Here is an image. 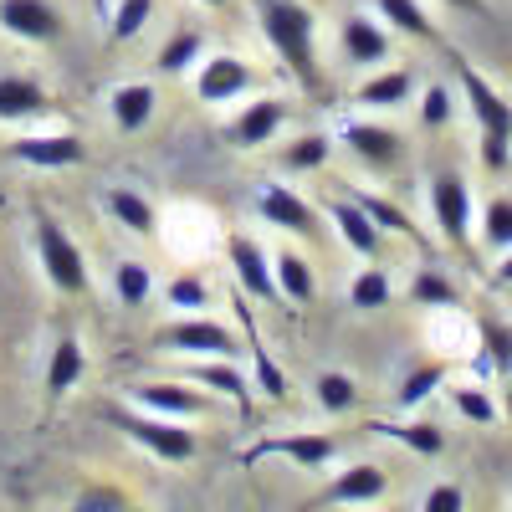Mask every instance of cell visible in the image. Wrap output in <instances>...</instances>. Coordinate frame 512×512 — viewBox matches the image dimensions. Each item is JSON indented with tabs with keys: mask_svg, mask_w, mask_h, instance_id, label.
Returning <instances> with one entry per match:
<instances>
[{
	"mask_svg": "<svg viewBox=\"0 0 512 512\" xmlns=\"http://www.w3.org/2000/svg\"><path fill=\"white\" fill-rule=\"evenodd\" d=\"M113 425L128 436V441H139L144 451H154L159 461H190L200 451V441L185 431L180 420H164V415H128V410H113Z\"/></svg>",
	"mask_w": 512,
	"mask_h": 512,
	"instance_id": "obj_3",
	"label": "cell"
},
{
	"mask_svg": "<svg viewBox=\"0 0 512 512\" xmlns=\"http://www.w3.org/2000/svg\"><path fill=\"white\" fill-rule=\"evenodd\" d=\"M451 400H456V410H461L466 420H477V425H492V420L502 415V405H497L487 390H477V384H461V390H451Z\"/></svg>",
	"mask_w": 512,
	"mask_h": 512,
	"instance_id": "obj_42",
	"label": "cell"
},
{
	"mask_svg": "<svg viewBox=\"0 0 512 512\" xmlns=\"http://www.w3.org/2000/svg\"><path fill=\"white\" fill-rule=\"evenodd\" d=\"M251 364H256V384L267 390V400H287V374L277 369V359H272L262 344L251 349Z\"/></svg>",
	"mask_w": 512,
	"mask_h": 512,
	"instance_id": "obj_44",
	"label": "cell"
},
{
	"mask_svg": "<svg viewBox=\"0 0 512 512\" xmlns=\"http://www.w3.org/2000/svg\"><path fill=\"white\" fill-rule=\"evenodd\" d=\"M272 272H277V292L287 297V303L308 308L313 297H318V277H313V267H308L297 251H277V256H272Z\"/></svg>",
	"mask_w": 512,
	"mask_h": 512,
	"instance_id": "obj_25",
	"label": "cell"
},
{
	"mask_svg": "<svg viewBox=\"0 0 512 512\" xmlns=\"http://www.w3.org/2000/svg\"><path fill=\"white\" fill-rule=\"evenodd\" d=\"M77 512H123V502H118L113 492H88Z\"/></svg>",
	"mask_w": 512,
	"mask_h": 512,
	"instance_id": "obj_46",
	"label": "cell"
},
{
	"mask_svg": "<svg viewBox=\"0 0 512 512\" xmlns=\"http://www.w3.org/2000/svg\"><path fill=\"white\" fill-rule=\"evenodd\" d=\"M36 256H41V272L62 297H82L88 292V256L77 251V241L67 236V226L47 210H36Z\"/></svg>",
	"mask_w": 512,
	"mask_h": 512,
	"instance_id": "obj_2",
	"label": "cell"
},
{
	"mask_svg": "<svg viewBox=\"0 0 512 512\" xmlns=\"http://www.w3.org/2000/svg\"><path fill=\"white\" fill-rule=\"evenodd\" d=\"M205 62V31H175L159 47V57H154V72L159 77H185V72H195Z\"/></svg>",
	"mask_w": 512,
	"mask_h": 512,
	"instance_id": "obj_26",
	"label": "cell"
},
{
	"mask_svg": "<svg viewBox=\"0 0 512 512\" xmlns=\"http://www.w3.org/2000/svg\"><path fill=\"white\" fill-rule=\"evenodd\" d=\"M384 487H390V477H384L379 466L359 461V466H349V472H338V477L328 482L323 502H349V507H354V502H379Z\"/></svg>",
	"mask_w": 512,
	"mask_h": 512,
	"instance_id": "obj_23",
	"label": "cell"
},
{
	"mask_svg": "<svg viewBox=\"0 0 512 512\" xmlns=\"http://www.w3.org/2000/svg\"><path fill=\"white\" fill-rule=\"evenodd\" d=\"M62 11L52 0H0V31L26 41V47H47L62 36Z\"/></svg>",
	"mask_w": 512,
	"mask_h": 512,
	"instance_id": "obj_7",
	"label": "cell"
},
{
	"mask_svg": "<svg viewBox=\"0 0 512 512\" xmlns=\"http://www.w3.org/2000/svg\"><path fill=\"white\" fill-rule=\"evenodd\" d=\"M410 297H415V303L420 308H461V287L441 272V267H420L415 277H410Z\"/></svg>",
	"mask_w": 512,
	"mask_h": 512,
	"instance_id": "obj_30",
	"label": "cell"
},
{
	"mask_svg": "<svg viewBox=\"0 0 512 512\" xmlns=\"http://www.w3.org/2000/svg\"><path fill=\"white\" fill-rule=\"evenodd\" d=\"M451 62H456L461 98H466V108H472V118H477V134H502V139H512V103H507L466 57H451Z\"/></svg>",
	"mask_w": 512,
	"mask_h": 512,
	"instance_id": "obj_5",
	"label": "cell"
},
{
	"mask_svg": "<svg viewBox=\"0 0 512 512\" xmlns=\"http://www.w3.org/2000/svg\"><path fill=\"white\" fill-rule=\"evenodd\" d=\"M338 47H344V57L354 67H384L390 52H395V41H390V26H384L379 16L354 11V16L338 21Z\"/></svg>",
	"mask_w": 512,
	"mask_h": 512,
	"instance_id": "obj_9",
	"label": "cell"
},
{
	"mask_svg": "<svg viewBox=\"0 0 512 512\" xmlns=\"http://www.w3.org/2000/svg\"><path fill=\"white\" fill-rule=\"evenodd\" d=\"M159 231H164L169 251H180V256H200V251L216 246V221H210L205 210H195V205L169 210V216L159 221Z\"/></svg>",
	"mask_w": 512,
	"mask_h": 512,
	"instance_id": "obj_20",
	"label": "cell"
},
{
	"mask_svg": "<svg viewBox=\"0 0 512 512\" xmlns=\"http://www.w3.org/2000/svg\"><path fill=\"white\" fill-rule=\"evenodd\" d=\"M251 82H256V72L241 57L221 52V57H205L195 67V98L210 103V108H221V103H236L241 93H251Z\"/></svg>",
	"mask_w": 512,
	"mask_h": 512,
	"instance_id": "obj_11",
	"label": "cell"
},
{
	"mask_svg": "<svg viewBox=\"0 0 512 512\" xmlns=\"http://www.w3.org/2000/svg\"><path fill=\"white\" fill-rule=\"evenodd\" d=\"M313 395H318V405H323L328 415H349V410H354V400H359V384H354L349 374L328 369V374H318Z\"/></svg>",
	"mask_w": 512,
	"mask_h": 512,
	"instance_id": "obj_37",
	"label": "cell"
},
{
	"mask_svg": "<svg viewBox=\"0 0 512 512\" xmlns=\"http://www.w3.org/2000/svg\"><path fill=\"white\" fill-rule=\"evenodd\" d=\"M256 216L277 231H287V236H313L318 231V210L308 205V195H297L292 185H277V180L256 190Z\"/></svg>",
	"mask_w": 512,
	"mask_h": 512,
	"instance_id": "obj_8",
	"label": "cell"
},
{
	"mask_svg": "<svg viewBox=\"0 0 512 512\" xmlns=\"http://www.w3.org/2000/svg\"><path fill=\"white\" fill-rule=\"evenodd\" d=\"M354 200H359V210H364V216L379 226V231H400V236H410V241H420V231H415V221L405 216V210L400 205H390V200H379L374 190H349Z\"/></svg>",
	"mask_w": 512,
	"mask_h": 512,
	"instance_id": "obj_33",
	"label": "cell"
},
{
	"mask_svg": "<svg viewBox=\"0 0 512 512\" xmlns=\"http://www.w3.org/2000/svg\"><path fill=\"white\" fill-rule=\"evenodd\" d=\"M164 297H169V308H175V313H205L210 308V287L200 277H175L164 287Z\"/></svg>",
	"mask_w": 512,
	"mask_h": 512,
	"instance_id": "obj_41",
	"label": "cell"
},
{
	"mask_svg": "<svg viewBox=\"0 0 512 512\" xmlns=\"http://www.w3.org/2000/svg\"><path fill=\"white\" fill-rule=\"evenodd\" d=\"M98 11H103V0H98Z\"/></svg>",
	"mask_w": 512,
	"mask_h": 512,
	"instance_id": "obj_51",
	"label": "cell"
},
{
	"mask_svg": "<svg viewBox=\"0 0 512 512\" xmlns=\"http://www.w3.org/2000/svg\"><path fill=\"white\" fill-rule=\"evenodd\" d=\"M420 512H466V492H461L456 482H441V487H431V492H425Z\"/></svg>",
	"mask_w": 512,
	"mask_h": 512,
	"instance_id": "obj_45",
	"label": "cell"
},
{
	"mask_svg": "<svg viewBox=\"0 0 512 512\" xmlns=\"http://www.w3.org/2000/svg\"><path fill=\"white\" fill-rule=\"evenodd\" d=\"M159 344L175 349V354H200V359H236L241 354V338L226 323L200 318V313H185L180 323H169L159 333Z\"/></svg>",
	"mask_w": 512,
	"mask_h": 512,
	"instance_id": "obj_4",
	"label": "cell"
},
{
	"mask_svg": "<svg viewBox=\"0 0 512 512\" xmlns=\"http://www.w3.org/2000/svg\"><path fill=\"white\" fill-rule=\"evenodd\" d=\"M431 221L446 236V246L472 241V190L461 175H436L431 180Z\"/></svg>",
	"mask_w": 512,
	"mask_h": 512,
	"instance_id": "obj_6",
	"label": "cell"
},
{
	"mask_svg": "<svg viewBox=\"0 0 512 512\" xmlns=\"http://www.w3.org/2000/svg\"><path fill=\"white\" fill-rule=\"evenodd\" d=\"M256 21H262V36L277 52V62L303 88H318V16H313V6H303V0H256Z\"/></svg>",
	"mask_w": 512,
	"mask_h": 512,
	"instance_id": "obj_1",
	"label": "cell"
},
{
	"mask_svg": "<svg viewBox=\"0 0 512 512\" xmlns=\"http://www.w3.org/2000/svg\"><path fill=\"white\" fill-rule=\"evenodd\" d=\"M282 123H287V103L282 98H251L231 123H226V144L231 149H262L282 134Z\"/></svg>",
	"mask_w": 512,
	"mask_h": 512,
	"instance_id": "obj_12",
	"label": "cell"
},
{
	"mask_svg": "<svg viewBox=\"0 0 512 512\" xmlns=\"http://www.w3.org/2000/svg\"><path fill=\"white\" fill-rule=\"evenodd\" d=\"M82 369H88V354H82V344H77V338H57V349H52V359H47V395L62 400L67 390H77Z\"/></svg>",
	"mask_w": 512,
	"mask_h": 512,
	"instance_id": "obj_27",
	"label": "cell"
},
{
	"mask_svg": "<svg viewBox=\"0 0 512 512\" xmlns=\"http://www.w3.org/2000/svg\"><path fill=\"white\" fill-rule=\"evenodd\" d=\"M103 205H108V216H113L123 231H134V236H154V231H159V210H154V200H149L144 190H134V185H113V190H103Z\"/></svg>",
	"mask_w": 512,
	"mask_h": 512,
	"instance_id": "obj_21",
	"label": "cell"
},
{
	"mask_svg": "<svg viewBox=\"0 0 512 512\" xmlns=\"http://www.w3.org/2000/svg\"><path fill=\"white\" fill-rule=\"evenodd\" d=\"M497 282L512 287V251H502V262H497Z\"/></svg>",
	"mask_w": 512,
	"mask_h": 512,
	"instance_id": "obj_47",
	"label": "cell"
},
{
	"mask_svg": "<svg viewBox=\"0 0 512 512\" xmlns=\"http://www.w3.org/2000/svg\"><path fill=\"white\" fill-rule=\"evenodd\" d=\"M190 379L200 384V390H216V395L236 400V405H241V415L251 410V384H246V374H241L231 359H200V364L190 369Z\"/></svg>",
	"mask_w": 512,
	"mask_h": 512,
	"instance_id": "obj_24",
	"label": "cell"
},
{
	"mask_svg": "<svg viewBox=\"0 0 512 512\" xmlns=\"http://www.w3.org/2000/svg\"><path fill=\"white\" fill-rule=\"evenodd\" d=\"M149 16H154V0H118V6L108 11V36L123 47V41H134L149 26Z\"/></svg>",
	"mask_w": 512,
	"mask_h": 512,
	"instance_id": "obj_38",
	"label": "cell"
},
{
	"mask_svg": "<svg viewBox=\"0 0 512 512\" xmlns=\"http://www.w3.org/2000/svg\"><path fill=\"white\" fill-rule=\"evenodd\" d=\"M477 333H482V374H507L512 379V328L497 318V313H487L482 323H477Z\"/></svg>",
	"mask_w": 512,
	"mask_h": 512,
	"instance_id": "obj_29",
	"label": "cell"
},
{
	"mask_svg": "<svg viewBox=\"0 0 512 512\" xmlns=\"http://www.w3.org/2000/svg\"><path fill=\"white\" fill-rule=\"evenodd\" d=\"M328 134H303V139H292L282 149V169H292V175H308V169H323L328 164Z\"/></svg>",
	"mask_w": 512,
	"mask_h": 512,
	"instance_id": "obj_39",
	"label": "cell"
},
{
	"mask_svg": "<svg viewBox=\"0 0 512 512\" xmlns=\"http://www.w3.org/2000/svg\"><path fill=\"white\" fill-rule=\"evenodd\" d=\"M451 118H456V98H451V88H446V82H431V88L420 93V123L431 128V134H441Z\"/></svg>",
	"mask_w": 512,
	"mask_h": 512,
	"instance_id": "obj_40",
	"label": "cell"
},
{
	"mask_svg": "<svg viewBox=\"0 0 512 512\" xmlns=\"http://www.w3.org/2000/svg\"><path fill=\"white\" fill-rule=\"evenodd\" d=\"M128 400H134L139 410H149V415H164V420H190V415H205L210 410V400L195 390V384H134L128 390Z\"/></svg>",
	"mask_w": 512,
	"mask_h": 512,
	"instance_id": "obj_14",
	"label": "cell"
},
{
	"mask_svg": "<svg viewBox=\"0 0 512 512\" xmlns=\"http://www.w3.org/2000/svg\"><path fill=\"white\" fill-rule=\"evenodd\" d=\"M446 384V364H420V369H410L405 379H400V395H395V405L400 410H415V405H425L436 390Z\"/></svg>",
	"mask_w": 512,
	"mask_h": 512,
	"instance_id": "obj_36",
	"label": "cell"
},
{
	"mask_svg": "<svg viewBox=\"0 0 512 512\" xmlns=\"http://www.w3.org/2000/svg\"><path fill=\"white\" fill-rule=\"evenodd\" d=\"M52 93L26 72H0V123H26V118H47Z\"/></svg>",
	"mask_w": 512,
	"mask_h": 512,
	"instance_id": "obj_16",
	"label": "cell"
},
{
	"mask_svg": "<svg viewBox=\"0 0 512 512\" xmlns=\"http://www.w3.org/2000/svg\"><path fill=\"white\" fill-rule=\"evenodd\" d=\"M154 108H159L154 82H118V88L108 93V118H113L118 134H139V128H149Z\"/></svg>",
	"mask_w": 512,
	"mask_h": 512,
	"instance_id": "obj_17",
	"label": "cell"
},
{
	"mask_svg": "<svg viewBox=\"0 0 512 512\" xmlns=\"http://www.w3.org/2000/svg\"><path fill=\"white\" fill-rule=\"evenodd\" d=\"M379 436H390V441H400V446H410L415 456H441L446 451V436L436 431V425H425V420H415V425H374Z\"/></svg>",
	"mask_w": 512,
	"mask_h": 512,
	"instance_id": "obj_35",
	"label": "cell"
},
{
	"mask_svg": "<svg viewBox=\"0 0 512 512\" xmlns=\"http://www.w3.org/2000/svg\"><path fill=\"white\" fill-rule=\"evenodd\" d=\"M328 221H333V231L344 236V246L354 251V256H364V262H374L379 256V246H384V231L359 210V200L349 195V200H328Z\"/></svg>",
	"mask_w": 512,
	"mask_h": 512,
	"instance_id": "obj_18",
	"label": "cell"
},
{
	"mask_svg": "<svg viewBox=\"0 0 512 512\" xmlns=\"http://www.w3.org/2000/svg\"><path fill=\"white\" fill-rule=\"evenodd\" d=\"M390 297H395V287H390V272H384V267H364V272L349 282V303H354L359 313L390 308Z\"/></svg>",
	"mask_w": 512,
	"mask_h": 512,
	"instance_id": "obj_32",
	"label": "cell"
},
{
	"mask_svg": "<svg viewBox=\"0 0 512 512\" xmlns=\"http://www.w3.org/2000/svg\"><path fill=\"white\" fill-rule=\"evenodd\" d=\"M226 251H231V272H236V287L246 292V297H256V303H277V272H272V262H267V251H262V241L256 236H231L226 241Z\"/></svg>",
	"mask_w": 512,
	"mask_h": 512,
	"instance_id": "obj_10",
	"label": "cell"
},
{
	"mask_svg": "<svg viewBox=\"0 0 512 512\" xmlns=\"http://www.w3.org/2000/svg\"><path fill=\"white\" fill-rule=\"evenodd\" d=\"M11 159H21L31 169H72L88 159V149H82L77 134H26L11 144Z\"/></svg>",
	"mask_w": 512,
	"mask_h": 512,
	"instance_id": "obj_15",
	"label": "cell"
},
{
	"mask_svg": "<svg viewBox=\"0 0 512 512\" xmlns=\"http://www.w3.org/2000/svg\"><path fill=\"white\" fill-rule=\"evenodd\" d=\"M195 6H205V11H226L231 0H195Z\"/></svg>",
	"mask_w": 512,
	"mask_h": 512,
	"instance_id": "obj_49",
	"label": "cell"
},
{
	"mask_svg": "<svg viewBox=\"0 0 512 512\" xmlns=\"http://www.w3.org/2000/svg\"><path fill=\"white\" fill-rule=\"evenodd\" d=\"M415 98V72L410 67H390V72H374L359 82L354 103L359 108H405Z\"/></svg>",
	"mask_w": 512,
	"mask_h": 512,
	"instance_id": "obj_22",
	"label": "cell"
},
{
	"mask_svg": "<svg viewBox=\"0 0 512 512\" xmlns=\"http://www.w3.org/2000/svg\"><path fill=\"white\" fill-rule=\"evenodd\" d=\"M262 456H287L297 466H328L338 456V441L333 436H308V431H297V436H267V441H256L246 451V461H262Z\"/></svg>",
	"mask_w": 512,
	"mask_h": 512,
	"instance_id": "obj_19",
	"label": "cell"
},
{
	"mask_svg": "<svg viewBox=\"0 0 512 512\" xmlns=\"http://www.w3.org/2000/svg\"><path fill=\"white\" fill-rule=\"evenodd\" d=\"M374 16L390 31H405L410 41H431L436 36V21L425 16L420 0H374Z\"/></svg>",
	"mask_w": 512,
	"mask_h": 512,
	"instance_id": "obj_28",
	"label": "cell"
},
{
	"mask_svg": "<svg viewBox=\"0 0 512 512\" xmlns=\"http://www.w3.org/2000/svg\"><path fill=\"white\" fill-rule=\"evenodd\" d=\"M482 246L487 251H512V195H492L482 205Z\"/></svg>",
	"mask_w": 512,
	"mask_h": 512,
	"instance_id": "obj_34",
	"label": "cell"
},
{
	"mask_svg": "<svg viewBox=\"0 0 512 512\" xmlns=\"http://www.w3.org/2000/svg\"><path fill=\"white\" fill-rule=\"evenodd\" d=\"M446 6H451V11H466V16H477L482 0H446Z\"/></svg>",
	"mask_w": 512,
	"mask_h": 512,
	"instance_id": "obj_48",
	"label": "cell"
},
{
	"mask_svg": "<svg viewBox=\"0 0 512 512\" xmlns=\"http://www.w3.org/2000/svg\"><path fill=\"white\" fill-rule=\"evenodd\" d=\"M477 159H482L487 175H507V169H512V139H502V134H477Z\"/></svg>",
	"mask_w": 512,
	"mask_h": 512,
	"instance_id": "obj_43",
	"label": "cell"
},
{
	"mask_svg": "<svg viewBox=\"0 0 512 512\" xmlns=\"http://www.w3.org/2000/svg\"><path fill=\"white\" fill-rule=\"evenodd\" d=\"M502 400H507V415H512V379H507V390H502Z\"/></svg>",
	"mask_w": 512,
	"mask_h": 512,
	"instance_id": "obj_50",
	"label": "cell"
},
{
	"mask_svg": "<svg viewBox=\"0 0 512 512\" xmlns=\"http://www.w3.org/2000/svg\"><path fill=\"white\" fill-rule=\"evenodd\" d=\"M113 292H118L123 308H144L154 297V272L144 262H134V256H123V262L113 267Z\"/></svg>",
	"mask_w": 512,
	"mask_h": 512,
	"instance_id": "obj_31",
	"label": "cell"
},
{
	"mask_svg": "<svg viewBox=\"0 0 512 512\" xmlns=\"http://www.w3.org/2000/svg\"><path fill=\"white\" fill-rule=\"evenodd\" d=\"M338 139H344L349 154H359L369 169H390V164H400V154H405V139L395 134V128L369 123V118H344Z\"/></svg>",
	"mask_w": 512,
	"mask_h": 512,
	"instance_id": "obj_13",
	"label": "cell"
}]
</instances>
